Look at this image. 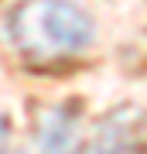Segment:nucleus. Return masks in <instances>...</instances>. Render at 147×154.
<instances>
[{"label": "nucleus", "mask_w": 147, "mask_h": 154, "mask_svg": "<svg viewBox=\"0 0 147 154\" xmlns=\"http://www.w3.org/2000/svg\"><path fill=\"white\" fill-rule=\"evenodd\" d=\"M14 48L31 62H58L89 48L93 17L72 0H24L7 17Z\"/></svg>", "instance_id": "nucleus-1"}, {"label": "nucleus", "mask_w": 147, "mask_h": 154, "mask_svg": "<svg viewBox=\"0 0 147 154\" xmlns=\"http://www.w3.org/2000/svg\"><path fill=\"white\" fill-rule=\"evenodd\" d=\"M38 154H82V130L72 106H55L44 113L38 134Z\"/></svg>", "instance_id": "nucleus-3"}, {"label": "nucleus", "mask_w": 147, "mask_h": 154, "mask_svg": "<svg viewBox=\"0 0 147 154\" xmlns=\"http://www.w3.org/2000/svg\"><path fill=\"white\" fill-rule=\"evenodd\" d=\"M7 130H11V123H7V113L0 110V147H4V140H7Z\"/></svg>", "instance_id": "nucleus-4"}, {"label": "nucleus", "mask_w": 147, "mask_h": 154, "mask_svg": "<svg viewBox=\"0 0 147 154\" xmlns=\"http://www.w3.org/2000/svg\"><path fill=\"white\" fill-rule=\"evenodd\" d=\"M89 154H147V113L137 106L106 113L96 127Z\"/></svg>", "instance_id": "nucleus-2"}]
</instances>
